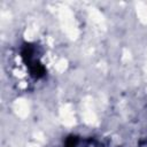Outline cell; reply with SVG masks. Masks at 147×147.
<instances>
[{"mask_svg":"<svg viewBox=\"0 0 147 147\" xmlns=\"http://www.w3.org/2000/svg\"><path fill=\"white\" fill-rule=\"evenodd\" d=\"M38 52H37V47L32 44H25L22 48V59L23 62L26 64V67L29 68L30 75L33 76L34 78H40L42 76H45L46 74V69L42 65V63L39 61L38 59Z\"/></svg>","mask_w":147,"mask_h":147,"instance_id":"cell-1","label":"cell"}]
</instances>
